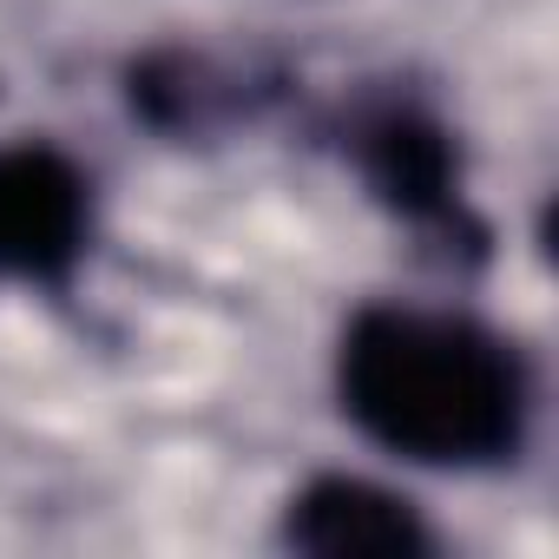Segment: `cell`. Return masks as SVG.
Segmentation results:
<instances>
[{
    "instance_id": "3",
    "label": "cell",
    "mask_w": 559,
    "mask_h": 559,
    "mask_svg": "<svg viewBox=\"0 0 559 559\" xmlns=\"http://www.w3.org/2000/svg\"><path fill=\"white\" fill-rule=\"evenodd\" d=\"M93 243V178L60 145H0V284L67 290Z\"/></svg>"
},
{
    "instance_id": "2",
    "label": "cell",
    "mask_w": 559,
    "mask_h": 559,
    "mask_svg": "<svg viewBox=\"0 0 559 559\" xmlns=\"http://www.w3.org/2000/svg\"><path fill=\"white\" fill-rule=\"evenodd\" d=\"M343 158L369 185V198L408 224L428 250L448 263H480L487 257V224L467 204L461 178V145L448 119L408 93H369L343 112Z\"/></svg>"
},
{
    "instance_id": "4",
    "label": "cell",
    "mask_w": 559,
    "mask_h": 559,
    "mask_svg": "<svg viewBox=\"0 0 559 559\" xmlns=\"http://www.w3.org/2000/svg\"><path fill=\"white\" fill-rule=\"evenodd\" d=\"M284 546L317 552V559H428L435 533L415 513V500L356 474H323L290 500Z\"/></svg>"
},
{
    "instance_id": "1",
    "label": "cell",
    "mask_w": 559,
    "mask_h": 559,
    "mask_svg": "<svg viewBox=\"0 0 559 559\" xmlns=\"http://www.w3.org/2000/svg\"><path fill=\"white\" fill-rule=\"evenodd\" d=\"M343 415L415 467L520 461L533 428L526 356L461 310L369 304L336 349Z\"/></svg>"
},
{
    "instance_id": "5",
    "label": "cell",
    "mask_w": 559,
    "mask_h": 559,
    "mask_svg": "<svg viewBox=\"0 0 559 559\" xmlns=\"http://www.w3.org/2000/svg\"><path fill=\"white\" fill-rule=\"evenodd\" d=\"M126 99L152 132H171V139H198V132H217L224 119L250 112V93L237 86V73H224L211 53H191V47H158V53L132 60Z\"/></svg>"
}]
</instances>
